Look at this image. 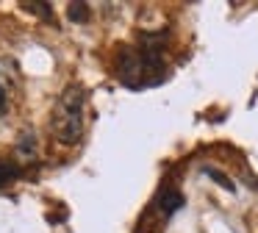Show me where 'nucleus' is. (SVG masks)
I'll return each mask as SVG.
<instances>
[{
  "label": "nucleus",
  "mask_w": 258,
  "mask_h": 233,
  "mask_svg": "<svg viewBox=\"0 0 258 233\" xmlns=\"http://www.w3.org/2000/svg\"><path fill=\"white\" fill-rule=\"evenodd\" d=\"M180 205H183V194H180L175 186H161L158 194H156V200H153V208H156L158 214H164L167 219L180 208Z\"/></svg>",
  "instance_id": "obj_2"
},
{
  "label": "nucleus",
  "mask_w": 258,
  "mask_h": 233,
  "mask_svg": "<svg viewBox=\"0 0 258 233\" xmlns=\"http://www.w3.org/2000/svg\"><path fill=\"white\" fill-rule=\"evenodd\" d=\"M17 164H12V161H6V158H0V189L6 186V183H12L14 178H17Z\"/></svg>",
  "instance_id": "obj_3"
},
{
  "label": "nucleus",
  "mask_w": 258,
  "mask_h": 233,
  "mask_svg": "<svg viewBox=\"0 0 258 233\" xmlns=\"http://www.w3.org/2000/svg\"><path fill=\"white\" fill-rule=\"evenodd\" d=\"M67 11H70V20L73 22H86L89 20V6L86 3H70Z\"/></svg>",
  "instance_id": "obj_5"
},
{
  "label": "nucleus",
  "mask_w": 258,
  "mask_h": 233,
  "mask_svg": "<svg viewBox=\"0 0 258 233\" xmlns=\"http://www.w3.org/2000/svg\"><path fill=\"white\" fill-rule=\"evenodd\" d=\"M203 172H206V175L211 178V181H217L219 186L225 189V192H236V183L230 181L228 175H222V172H219V169H214V166H206V169H203Z\"/></svg>",
  "instance_id": "obj_4"
},
{
  "label": "nucleus",
  "mask_w": 258,
  "mask_h": 233,
  "mask_svg": "<svg viewBox=\"0 0 258 233\" xmlns=\"http://www.w3.org/2000/svg\"><path fill=\"white\" fill-rule=\"evenodd\" d=\"M84 105L86 92L81 86H67L58 94L50 114V131L61 144H78L84 136Z\"/></svg>",
  "instance_id": "obj_1"
}]
</instances>
